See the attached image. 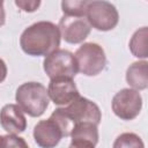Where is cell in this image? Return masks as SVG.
Wrapping results in <instances>:
<instances>
[{"label": "cell", "mask_w": 148, "mask_h": 148, "mask_svg": "<svg viewBox=\"0 0 148 148\" xmlns=\"http://www.w3.org/2000/svg\"><path fill=\"white\" fill-rule=\"evenodd\" d=\"M60 31L58 25L50 21H38L23 30L20 46L31 57H46L59 49Z\"/></svg>", "instance_id": "1"}, {"label": "cell", "mask_w": 148, "mask_h": 148, "mask_svg": "<svg viewBox=\"0 0 148 148\" xmlns=\"http://www.w3.org/2000/svg\"><path fill=\"white\" fill-rule=\"evenodd\" d=\"M50 118L58 124L62 135L67 138L71 135L73 127L79 123H94L99 125L102 113L96 103L86 97L79 96L68 105L56 109Z\"/></svg>", "instance_id": "2"}, {"label": "cell", "mask_w": 148, "mask_h": 148, "mask_svg": "<svg viewBox=\"0 0 148 148\" xmlns=\"http://www.w3.org/2000/svg\"><path fill=\"white\" fill-rule=\"evenodd\" d=\"M15 99L21 110L30 117H40L50 102L46 88L39 82L22 83L16 89Z\"/></svg>", "instance_id": "3"}, {"label": "cell", "mask_w": 148, "mask_h": 148, "mask_svg": "<svg viewBox=\"0 0 148 148\" xmlns=\"http://www.w3.org/2000/svg\"><path fill=\"white\" fill-rule=\"evenodd\" d=\"M77 65V72L86 76L99 74L106 65V57L103 47L96 43H83L74 54Z\"/></svg>", "instance_id": "4"}, {"label": "cell", "mask_w": 148, "mask_h": 148, "mask_svg": "<svg viewBox=\"0 0 148 148\" xmlns=\"http://www.w3.org/2000/svg\"><path fill=\"white\" fill-rule=\"evenodd\" d=\"M86 20L89 25L99 31H109L116 28L119 21L117 8L109 1H88Z\"/></svg>", "instance_id": "5"}, {"label": "cell", "mask_w": 148, "mask_h": 148, "mask_svg": "<svg viewBox=\"0 0 148 148\" xmlns=\"http://www.w3.org/2000/svg\"><path fill=\"white\" fill-rule=\"evenodd\" d=\"M43 68L50 80L58 77L72 79L77 73V65L74 54L67 50L58 49L45 57Z\"/></svg>", "instance_id": "6"}, {"label": "cell", "mask_w": 148, "mask_h": 148, "mask_svg": "<svg viewBox=\"0 0 148 148\" xmlns=\"http://www.w3.org/2000/svg\"><path fill=\"white\" fill-rule=\"evenodd\" d=\"M112 111L123 120H132L136 118L142 108V97L140 92L132 88L119 90L112 98Z\"/></svg>", "instance_id": "7"}, {"label": "cell", "mask_w": 148, "mask_h": 148, "mask_svg": "<svg viewBox=\"0 0 148 148\" xmlns=\"http://www.w3.org/2000/svg\"><path fill=\"white\" fill-rule=\"evenodd\" d=\"M59 31L60 36L65 42L69 44L82 43L90 34L91 27L83 17H74L64 15L59 21Z\"/></svg>", "instance_id": "8"}, {"label": "cell", "mask_w": 148, "mask_h": 148, "mask_svg": "<svg viewBox=\"0 0 148 148\" xmlns=\"http://www.w3.org/2000/svg\"><path fill=\"white\" fill-rule=\"evenodd\" d=\"M47 95L56 105H68L71 102L80 96L74 81L66 77L50 80L47 87Z\"/></svg>", "instance_id": "9"}, {"label": "cell", "mask_w": 148, "mask_h": 148, "mask_svg": "<svg viewBox=\"0 0 148 148\" xmlns=\"http://www.w3.org/2000/svg\"><path fill=\"white\" fill-rule=\"evenodd\" d=\"M32 134L35 142L40 148H54L64 138L60 127L51 118L38 121L34 127Z\"/></svg>", "instance_id": "10"}, {"label": "cell", "mask_w": 148, "mask_h": 148, "mask_svg": "<svg viewBox=\"0 0 148 148\" xmlns=\"http://www.w3.org/2000/svg\"><path fill=\"white\" fill-rule=\"evenodd\" d=\"M0 125L8 134H20L27 128L24 112L17 104H6L0 111Z\"/></svg>", "instance_id": "11"}, {"label": "cell", "mask_w": 148, "mask_h": 148, "mask_svg": "<svg viewBox=\"0 0 148 148\" xmlns=\"http://www.w3.org/2000/svg\"><path fill=\"white\" fill-rule=\"evenodd\" d=\"M126 81L135 90H145L148 87V62L139 60L128 66L126 71Z\"/></svg>", "instance_id": "12"}, {"label": "cell", "mask_w": 148, "mask_h": 148, "mask_svg": "<svg viewBox=\"0 0 148 148\" xmlns=\"http://www.w3.org/2000/svg\"><path fill=\"white\" fill-rule=\"evenodd\" d=\"M69 136L72 140L88 141L96 146L98 142V125L94 123H79L73 127Z\"/></svg>", "instance_id": "13"}, {"label": "cell", "mask_w": 148, "mask_h": 148, "mask_svg": "<svg viewBox=\"0 0 148 148\" xmlns=\"http://www.w3.org/2000/svg\"><path fill=\"white\" fill-rule=\"evenodd\" d=\"M147 37H148L147 27H142L133 34L128 46H130V50L134 57H136L139 59H146L148 57Z\"/></svg>", "instance_id": "14"}, {"label": "cell", "mask_w": 148, "mask_h": 148, "mask_svg": "<svg viewBox=\"0 0 148 148\" xmlns=\"http://www.w3.org/2000/svg\"><path fill=\"white\" fill-rule=\"evenodd\" d=\"M112 148H145V143L138 134L125 132L116 138Z\"/></svg>", "instance_id": "15"}, {"label": "cell", "mask_w": 148, "mask_h": 148, "mask_svg": "<svg viewBox=\"0 0 148 148\" xmlns=\"http://www.w3.org/2000/svg\"><path fill=\"white\" fill-rule=\"evenodd\" d=\"M87 3H88V1H86V0H74V1L65 0L61 2V10H62L64 15H66V16L84 17Z\"/></svg>", "instance_id": "16"}, {"label": "cell", "mask_w": 148, "mask_h": 148, "mask_svg": "<svg viewBox=\"0 0 148 148\" xmlns=\"http://www.w3.org/2000/svg\"><path fill=\"white\" fill-rule=\"evenodd\" d=\"M0 148H29L25 140L14 134L0 136Z\"/></svg>", "instance_id": "17"}, {"label": "cell", "mask_w": 148, "mask_h": 148, "mask_svg": "<svg viewBox=\"0 0 148 148\" xmlns=\"http://www.w3.org/2000/svg\"><path fill=\"white\" fill-rule=\"evenodd\" d=\"M15 5L21 8L23 12H27V13H32L35 10H37V8L40 6V1L39 0H16L15 1Z\"/></svg>", "instance_id": "18"}, {"label": "cell", "mask_w": 148, "mask_h": 148, "mask_svg": "<svg viewBox=\"0 0 148 148\" xmlns=\"http://www.w3.org/2000/svg\"><path fill=\"white\" fill-rule=\"evenodd\" d=\"M68 148H95V145L82 140H72Z\"/></svg>", "instance_id": "19"}, {"label": "cell", "mask_w": 148, "mask_h": 148, "mask_svg": "<svg viewBox=\"0 0 148 148\" xmlns=\"http://www.w3.org/2000/svg\"><path fill=\"white\" fill-rule=\"evenodd\" d=\"M6 77H7V66L5 61L0 58V83L3 82Z\"/></svg>", "instance_id": "20"}, {"label": "cell", "mask_w": 148, "mask_h": 148, "mask_svg": "<svg viewBox=\"0 0 148 148\" xmlns=\"http://www.w3.org/2000/svg\"><path fill=\"white\" fill-rule=\"evenodd\" d=\"M6 22V14H5V7H3V1L0 0V27H2Z\"/></svg>", "instance_id": "21"}, {"label": "cell", "mask_w": 148, "mask_h": 148, "mask_svg": "<svg viewBox=\"0 0 148 148\" xmlns=\"http://www.w3.org/2000/svg\"><path fill=\"white\" fill-rule=\"evenodd\" d=\"M0 136H1V135H0Z\"/></svg>", "instance_id": "22"}]
</instances>
